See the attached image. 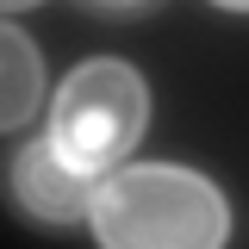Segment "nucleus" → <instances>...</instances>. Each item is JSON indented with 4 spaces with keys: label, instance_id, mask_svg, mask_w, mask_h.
I'll list each match as a JSON object with an SVG mask.
<instances>
[{
    "label": "nucleus",
    "instance_id": "nucleus-1",
    "mask_svg": "<svg viewBox=\"0 0 249 249\" xmlns=\"http://www.w3.org/2000/svg\"><path fill=\"white\" fill-rule=\"evenodd\" d=\"M88 224L112 249H218L231 237V206L199 168L119 162L93 187Z\"/></svg>",
    "mask_w": 249,
    "mask_h": 249
},
{
    "label": "nucleus",
    "instance_id": "nucleus-2",
    "mask_svg": "<svg viewBox=\"0 0 249 249\" xmlns=\"http://www.w3.org/2000/svg\"><path fill=\"white\" fill-rule=\"evenodd\" d=\"M150 124V88L143 75L119 56H93L81 69H69V81L56 88L50 106V143L69 168L81 175H112L124 156L137 150Z\"/></svg>",
    "mask_w": 249,
    "mask_h": 249
},
{
    "label": "nucleus",
    "instance_id": "nucleus-3",
    "mask_svg": "<svg viewBox=\"0 0 249 249\" xmlns=\"http://www.w3.org/2000/svg\"><path fill=\"white\" fill-rule=\"evenodd\" d=\"M93 187H100V175L69 168V162L56 156V143H50V131H44V137H31L25 150L13 156V199H19L31 218H50V224L88 218Z\"/></svg>",
    "mask_w": 249,
    "mask_h": 249
},
{
    "label": "nucleus",
    "instance_id": "nucleus-4",
    "mask_svg": "<svg viewBox=\"0 0 249 249\" xmlns=\"http://www.w3.org/2000/svg\"><path fill=\"white\" fill-rule=\"evenodd\" d=\"M37 106H44V50L0 19V131L31 124Z\"/></svg>",
    "mask_w": 249,
    "mask_h": 249
},
{
    "label": "nucleus",
    "instance_id": "nucleus-5",
    "mask_svg": "<svg viewBox=\"0 0 249 249\" xmlns=\"http://www.w3.org/2000/svg\"><path fill=\"white\" fill-rule=\"evenodd\" d=\"M93 6H100V13H143L150 0H93Z\"/></svg>",
    "mask_w": 249,
    "mask_h": 249
},
{
    "label": "nucleus",
    "instance_id": "nucleus-6",
    "mask_svg": "<svg viewBox=\"0 0 249 249\" xmlns=\"http://www.w3.org/2000/svg\"><path fill=\"white\" fill-rule=\"evenodd\" d=\"M25 6H37V0H0V13H25Z\"/></svg>",
    "mask_w": 249,
    "mask_h": 249
},
{
    "label": "nucleus",
    "instance_id": "nucleus-7",
    "mask_svg": "<svg viewBox=\"0 0 249 249\" xmlns=\"http://www.w3.org/2000/svg\"><path fill=\"white\" fill-rule=\"evenodd\" d=\"M212 6H231V13H249V0H212Z\"/></svg>",
    "mask_w": 249,
    "mask_h": 249
}]
</instances>
